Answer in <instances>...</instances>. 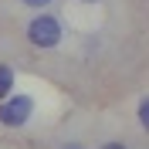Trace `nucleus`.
Here are the masks:
<instances>
[{
	"instance_id": "obj_8",
	"label": "nucleus",
	"mask_w": 149,
	"mask_h": 149,
	"mask_svg": "<svg viewBox=\"0 0 149 149\" xmlns=\"http://www.w3.org/2000/svg\"><path fill=\"white\" fill-rule=\"evenodd\" d=\"M85 3H95V0H85Z\"/></svg>"
},
{
	"instance_id": "obj_2",
	"label": "nucleus",
	"mask_w": 149,
	"mask_h": 149,
	"mask_svg": "<svg viewBox=\"0 0 149 149\" xmlns=\"http://www.w3.org/2000/svg\"><path fill=\"white\" fill-rule=\"evenodd\" d=\"M31 112H34V98L14 95V98H3V102H0V122L10 125V129H17V125H24V122L31 119Z\"/></svg>"
},
{
	"instance_id": "obj_4",
	"label": "nucleus",
	"mask_w": 149,
	"mask_h": 149,
	"mask_svg": "<svg viewBox=\"0 0 149 149\" xmlns=\"http://www.w3.org/2000/svg\"><path fill=\"white\" fill-rule=\"evenodd\" d=\"M139 125H142V129H149V98H142V102H139Z\"/></svg>"
},
{
	"instance_id": "obj_7",
	"label": "nucleus",
	"mask_w": 149,
	"mask_h": 149,
	"mask_svg": "<svg viewBox=\"0 0 149 149\" xmlns=\"http://www.w3.org/2000/svg\"><path fill=\"white\" fill-rule=\"evenodd\" d=\"M61 149H81V146H78V142H68V146H61Z\"/></svg>"
},
{
	"instance_id": "obj_3",
	"label": "nucleus",
	"mask_w": 149,
	"mask_h": 149,
	"mask_svg": "<svg viewBox=\"0 0 149 149\" xmlns=\"http://www.w3.org/2000/svg\"><path fill=\"white\" fill-rule=\"evenodd\" d=\"M10 92H14V71H10L7 65H0V102H3Z\"/></svg>"
},
{
	"instance_id": "obj_6",
	"label": "nucleus",
	"mask_w": 149,
	"mask_h": 149,
	"mask_svg": "<svg viewBox=\"0 0 149 149\" xmlns=\"http://www.w3.org/2000/svg\"><path fill=\"white\" fill-rule=\"evenodd\" d=\"M102 149H129V146H125V142H105Z\"/></svg>"
},
{
	"instance_id": "obj_5",
	"label": "nucleus",
	"mask_w": 149,
	"mask_h": 149,
	"mask_svg": "<svg viewBox=\"0 0 149 149\" xmlns=\"http://www.w3.org/2000/svg\"><path fill=\"white\" fill-rule=\"evenodd\" d=\"M20 3H24V7H34V10H41V7H47V3H51V0H20Z\"/></svg>"
},
{
	"instance_id": "obj_1",
	"label": "nucleus",
	"mask_w": 149,
	"mask_h": 149,
	"mask_svg": "<svg viewBox=\"0 0 149 149\" xmlns=\"http://www.w3.org/2000/svg\"><path fill=\"white\" fill-rule=\"evenodd\" d=\"M61 20L51 17V14H37L34 20L27 24V41L34 47H54L58 41H61Z\"/></svg>"
}]
</instances>
